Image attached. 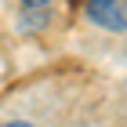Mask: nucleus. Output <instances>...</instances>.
Returning <instances> with one entry per match:
<instances>
[{"label":"nucleus","mask_w":127,"mask_h":127,"mask_svg":"<svg viewBox=\"0 0 127 127\" xmlns=\"http://www.w3.org/2000/svg\"><path fill=\"white\" fill-rule=\"evenodd\" d=\"M87 15L102 29L127 33V0H87Z\"/></svg>","instance_id":"f257e3e1"},{"label":"nucleus","mask_w":127,"mask_h":127,"mask_svg":"<svg viewBox=\"0 0 127 127\" xmlns=\"http://www.w3.org/2000/svg\"><path fill=\"white\" fill-rule=\"evenodd\" d=\"M0 127H33V124H22V120H15V124H0Z\"/></svg>","instance_id":"7ed1b4c3"},{"label":"nucleus","mask_w":127,"mask_h":127,"mask_svg":"<svg viewBox=\"0 0 127 127\" xmlns=\"http://www.w3.org/2000/svg\"><path fill=\"white\" fill-rule=\"evenodd\" d=\"M26 7H40V4H47V0H22Z\"/></svg>","instance_id":"f03ea898"}]
</instances>
